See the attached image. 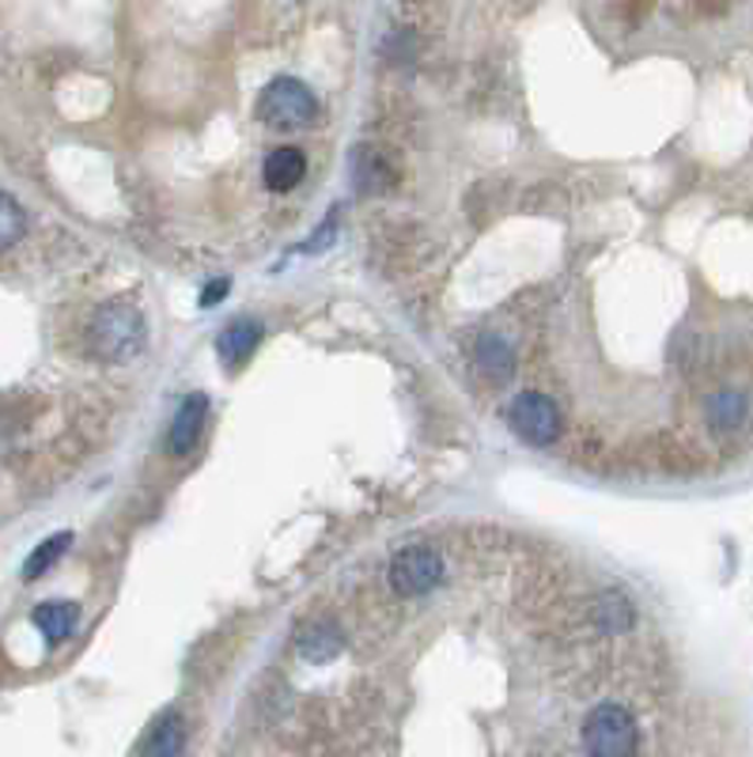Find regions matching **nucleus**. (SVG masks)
I'll return each instance as SVG.
<instances>
[{"label":"nucleus","instance_id":"nucleus-8","mask_svg":"<svg viewBox=\"0 0 753 757\" xmlns=\"http://www.w3.org/2000/svg\"><path fill=\"white\" fill-rule=\"evenodd\" d=\"M303 175H308V155H303L300 148H273V152L266 155V167H262L266 186L277 189V194L296 189L303 183Z\"/></svg>","mask_w":753,"mask_h":757},{"label":"nucleus","instance_id":"nucleus-13","mask_svg":"<svg viewBox=\"0 0 753 757\" xmlns=\"http://www.w3.org/2000/svg\"><path fill=\"white\" fill-rule=\"evenodd\" d=\"M705 414H708L711 428H719V432H727V428H739L742 421H746V398H742V394H731V391L711 394Z\"/></svg>","mask_w":753,"mask_h":757},{"label":"nucleus","instance_id":"nucleus-2","mask_svg":"<svg viewBox=\"0 0 753 757\" xmlns=\"http://www.w3.org/2000/svg\"><path fill=\"white\" fill-rule=\"evenodd\" d=\"M258 118L273 129H308L318 118V98L303 80L277 77L258 98Z\"/></svg>","mask_w":753,"mask_h":757},{"label":"nucleus","instance_id":"nucleus-12","mask_svg":"<svg viewBox=\"0 0 753 757\" xmlns=\"http://www.w3.org/2000/svg\"><path fill=\"white\" fill-rule=\"evenodd\" d=\"M80 606L77 603H43L35 610V629L46 637V644H61L77 632Z\"/></svg>","mask_w":753,"mask_h":757},{"label":"nucleus","instance_id":"nucleus-17","mask_svg":"<svg viewBox=\"0 0 753 757\" xmlns=\"http://www.w3.org/2000/svg\"><path fill=\"white\" fill-rule=\"evenodd\" d=\"M334 235H337V209L329 212L326 217V224L318 228V232H314L308 243H303V251L308 254H318V251H326V243H334Z\"/></svg>","mask_w":753,"mask_h":757},{"label":"nucleus","instance_id":"nucleus-16","mask_svg":"<svg viewBox=\"0 0 753 757\" xmlns=\"http://www.w3.org/2000/svg\"><path fill=\"white\" fill-rule=\"evenodd\" d=\"M599 617H602V629L606 632H625L628 625H633V606H628L621 595H610L599 603Z\"/></svg>","mask_w":753,"mask_h":757},{"label":"nucleus","instance_id":"nucleus-5","mask_svg":"<svg viewBox=\"0 0 753 757\" xmlns=\"http://www.w3.org/2000/svg\"><path fill=\"white\" fill-rule=\"evenodd\" d=\"M443 583V557L432 546H409L391 561V587L402 598H420Z\"/></svg>","mask_w":753,"mask_h":757},{"label":"nucleus","instance_id":"nucleus-9","mask_svg":"<svg viewBox=\"0 0 753 757\" xmlns=\"http://www.w3.org/2000/svg\"><path fill=\"white\" fill-rule=\"evenodd\" d=\"M296 648H300V655L308 663H329V660H337V655H341L345 637H341V629H337L334 621H311L308 629L300 632Z\"/></svg>","mask_w":753,"mask_h":757},{"label":"nucleus","instance_id":"nucleus-4","mask_svg":"<svg viewBox=\"0 0 753 757\" xmlns=\"http://www.w3.org/2000/svg\"><path fill=\"white\" fill-rule=\"evenodd\" d=\"M508 421L515 428V435L531 447H549L560 435V409L553 406L549 394L523 391L508 406Z\"/></svg>","mask_w":753,"mask_h":757},{"label":"nucleus","instance_id":"nucleus-11","mask_svg":"<svg viewBox=\"0 0 753 757\" xmlns=\"http://www.w3.org/2000/svg\"><path fill=\"white\" fill-rule=\"evenodd\" d=\"M186 750V720L171 709L163 712L160 720L152 723V731H148V738L140 743V754H167L175 757Z\"/></svg>","mask_w":753,"mask_h":757},{"label":"nucleus","instance_id":"nucleus-1","mask_svg":"<svg viewBox=\"0 0 753 757\" xmlns=\"http://www.w3.org/2000/svg\"><path fill=\"white\" fill-rule=\"evenodd\" d=\"M144 345V318L134 303H106L88 326V349L99 360H126Z\"/></svg>","mask_w":753,"mask_h":757},{"label":"nucleus","instance_id":"nucleus-15","mask_svg":"<svg viewBox=\"0 0 753 757\" xmlns=\"http://www.w3.org/2000/svg\"><path fill=\"white\" fill-rule=\"evenodd\" d=\"M23 235H27V212L15 197L0 194V251L15 246Z\"/></svg>","mask_w":753,"mask_h":757},{"label":"nucleus","instance_id":"nucleus-7","mask_svg":"<svg viewBox=\"0 0 753 757\" xmlns=\"http://www.w3.org/2000/svg\"><path fill=\"white\" fill-rule=\"evenodd\" d=\"M205 421H209V398H205V394H189V398L178 406L175 421H171V432H167L171 455H186V451H194L197 440H201Z\"/></svg>","mask_w":753,"mask_h":757},{"label":"nucleus","instance_id":"nucleus-14","mask_svg":"<svg viewBox=\"0 0 753 757\" xmlns=\"http://www.w3.org/2000/svg\"><path fill=\"white\" fill-rule=\"evenodd\" d=\"M72 546V534H54V538H46L43 546L35 549V554L27 557V564H23V580H38V575H46L49 568H54L57 561L65 557V549Z\"/></svg>","mask_w":753,"mask_h":757},{"label":"nucleus","instance_id":"nucleus-10","mask_svg":"<svg viewBox=\"0 0 753 757\" xmlns=\"http://www.w3.org/2000/svg\"><path fill=\"white\" fill-rule=\"evenodd\" d=\"M474 364L482 368V375L488 378V383H508L511 372H515V357H511V345L503 341V337L488 334L477 341L474 349Z\"/></svg>","mask_w":753,"mask_h":757},{"label":"nucleus","instance_id":"nucleus-3","mask_svg":"<svg viewBox=\"0 0 753 757\" xmlns=\"http://www.w3.org/2000/svg\"><path fill=\"white\" fill-rule=\"evenodd\" d=\"M583 743H587V754L594 757H625V754H636L640 731H636V720L628 715V709H621V704H599L583 723Z\"/></svg>","mask_w":753,"mask_h":757},{"label":"nucleus","instance_id":"nucleus-18","mask_svg":"<svg viewBox=\"0 0 753 757\" xmlns=\"http://www.w3.org/2000/svg\"><path fill=\"white\" fill-rule=\"evenodd\" d=\"M228 288H231L228 277H220V281H209V284H205V292H201V307H212V303H220L223 295H228Z\"/></svg>","mask_w":753,"mask_h":757},{"label":"nucleus","instance_id":"nucleus-6","mask_svg":"<svg viewBox=\"0 0 753 757\" xmlns=\"http://www.w3.org/2000/svg\"><path fill=\"white\" fill-rule=\"evenodd\" d=\"M262 337H266V326L258 318H235V323L223 326L217 337V357L223 360V368L235 372L239 364H246L251 352L262 345Z\"/></svg>","mask_w":753,"mask_h":757}]
</instances>
